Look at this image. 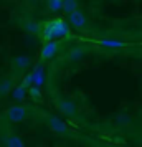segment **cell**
<instances>
[{
	"instance_id": "6",
	"label": "cell",
	"mask_w": 142,
	"mask_h": 147,
	"mask_svg": "<svg viewBox=\"0 0 142 147\" xmlns=\"http://www.w3.org/2000/svg\"><path fill=\"white\" fill-rule=\"evenodd\" d=\"M56 106H58V109H60V111L65 114V116L75 117L76 114H78V109H76V106L71 102V101H68V99H58V101H56Z\"/></svg>"
},
{
	"instance_id": "9",
	"label": "cell",
	"mask_w": 142,
	"mask_h": 147,
	"mask_svg": "<svg viewBox=\"0 0 142 147\" xmlns=\"http://www.w3.org/2000/svg\"><path fill=\"white\" fill-rule=\"evenodd\" d=\"M32 74H33V86L41 88L43 84H45V71H43V65H41V63L35 66V69L32 71Z\"/></svg>"
},
{
	"instance_id": "13",
	"label": "cell",
	"mask_w": 142,
	"mask_h": 147,
	"mask_svg": "<svg viewBox=\"0 0 142 147\" xmlns=\"http://www.w3.org/2000/svg\"><path fill=\"white\" fill-rule=\"evenodd\" d=\"M27 88L23 86V84H18V86L13 89V99L17 101H23L25 98H27Z\"/></svg>"
},
{
	"instance_id": "19",
	"label": "cell",
	"mask_w": 142,
	"mask_h": 147,
	"mask_svg": "<svg viewBox=\"0 0 142 147\" xmlns=\"http://www.w3.org/2000/svg\"><path fill=\"white\" fill-rule=\"evenodd\" d=\"M32 2H40V0H32Z\"/></svg>"
},
{
	"instance_id": "14",
	"label": "cell",
	"mask_w": 142,
	"mask_h": 147,
	"mask_svg": "<svg viewBox=\"0 0 142 147\" xmlns=\"http://www.w3.org/2000/svg\"><path fill=\"white\" fill-rule=\"evenodd\" d=\"M48 10L50 12H60V10H63V0H48Z\"/></svg>"
},
{
	"instance_id": "12",
	"label": "cell",
	"mask_w": 142,
	"mask_h": 147,
	"mask_svg": "<svg viewBox=\"0 0 142 147\" xmlns=\"http://www.w3.org/2000/svg\"><path fill=\"white\" fill-rule=\"evenodd\" d=\"M12 88H13V81L5 78V80L0 81V96H3V94H7L12 91Z\"/></svg>"
},
{
	"instance_id": "7",
	"label": "cell",
	"mask_w": 142,
	"mask_h": 147,
	"mask_svg": "<svg viewBox=\"0 0 142 147\" xmlns=\"http://www.w3.org/2000/svg\"><path fill=\"white\" fill-rule=\"evenodd\" d=\"M46 124L48 127L55 131V132H60V134H65L66 132V126H65V122L61 119H58L56 116H48L46 117Z\"/></svg>"
},
{
	"instance_id": "17",
	"label": "cell",
	"mask_w": 142,
	"mask_h": 147,
	"mask_svg": "<svg viewBox=\"0 0 142 147\" xmlns=\"http://www.w3.org/2000/svg\"><path fill=\"white\" fill-rule=\"evenodd\" d=\"M23 28L27 30L28 33H38V25H35V23H25Z\"/></svg>"
},
{
	"instance_id": "3",
	"label": "cell",
	"mask_w": 142,
	"mask_h": 147,
	"mask_svg": "<svg viewBox=\"0 0 142 147\" xmlns=\"http://www.w3.org/2000/svg\"><path fill=\"white\" fill-rule=\"evenodd\" d=\"M27 116H28V111L27 107L23 106H12L7 111V119L10 122H22V121L27 119Z\"/></svg>"
},
{
	"instance_id": "10",
	"label": "cell",
	"mask_w": 142,
	"mask_h": 147,
	"mask_svg": "<svg viewBox=\"0 0 142 147\" xmlns=\"http://www.w3.org/2000/svg\"><path fill=\"white\" fill-rule=\"evenodd\" d=\"M99 45H102V47H106V48H124L126 47L124 41L111 40V38H102V40H99Z\"/></svg>"
},
{
	"instance_id": "5",
	"label": "cell",
	"mask_w": 142,
	"mask_h": 147,
	"mask_svg": "<svg viewBox=\"0 0 142 147\" xmlns=\"http://www.w3.org/2000/svg\"><path fill=\"white\" fill-rule=\"evenodd\" d=\"M56 51H58V43H56V40L46 41V43L43 45V48H41V51H40V61L43 63V61L51 60L55 55H56Z\"/></svg>"
},
{
	"instance_id": "16",
	"label": "cell",
	"mask_w": 142,
	"mask_h": 147,
	"mask_svg": "<svg viewBox=\"0 0 142 147\" xmlns=\"http://www.w3.org/2000/svg\"><path fill=\"white\" fill-rule=\"evenodd\" d=\"M28 93L32 94V98H33L35 101H40V88H36V86H32L30 89H28Z\"/></svg>"
},
{
	"instance_id": "11",
	"label": "cell",
	"mask_w": 142,
	"mask_h": 147,
	"mask_svg": "<svg viewBox=\"0 0 142 147\" xmlns=\"http://www.w3.org/2000/svg\"><path fill=\"white\" fill-rule=\"evenodd\" d=\"M63 10L68 15L78 10V0H63Z\"/></svg>"
},
{
	"instance_id": "15",
	"label": "cell",
	"mask_w": 142,
	"mask_h": 147,
	"mask_svg": "<svg viewBox=\"0 0 142 147\" xmlns=\"http://www.w3.org/2000/svg\"><path fill=\"white\" fill-rule=\"evenodd\" d=\"M13 65L18 66V69H23V68H27L30 65V60H28L27 56H17L13 60Z\"/></svg>"
},
{
	"instance_id": "20",
	"label": "cell",
	"mask_w": 142,
	"mask_h": 147,
	"mask_svg": "<svg viewBox=\"0 0 142 147\" xmlns=\"http://www.w3.org/2000/svg\"><path fill=\"white\" fill-rule=\"evenodd\" d=\"M0 147H2V146H0Z\"/></svg>"
},
{
	"instance_id": "18",
	"label": "cell",
	"mask_w": 142,
	"mask_h": 147,
	"mask_svg": "<svg viewBox=\"0 0 142 147\" xmlns=\"http://www.w3.org/2000/svg\"><path fill=\"white\" fill-rule=\"evenodd\" d=\"M139 144H141V147H142V132L139 134Z\"/></svg>"
},
{
	"instance_id": "8",
	"label": "cell",
	"mask_w": 142,
	"mask_h": 147,
	"mask_svg": "<svg viewBox=\"0 0 142 147\" xmlns=\"http://www.w3.org/2000/svg\"><path fill=\"white\" fill-rule=\"evenodd\" d=\"M89 53V48H84V47H76V48H71L69 51L66 53V58L69 61H79L83 60L86 55Z\"/></svg>"
},
{
	"instance_id": "1",
	"label": "cell",
	"mask_w": 142,
	"mask_h": 147,
	"mask_svg": "<svg viewBox=\"0 0 142 147\" xmlns=\"http://www.w3.org/2000/svg\"><path fill=\"white\" fill-rule=\"evenodd\" d=\"M68 33L66 25L61 20H53L51 23H48L46 28H45V35H43V41H53L56 38H61Z\"/></svg>"
},
{
	"instance_id": "4",
	"label": "cell",
	"mask_w": 142,
	"mask_h": 147,
	"mask_svg": "<svg viewBox=\"0 0 142 147\" xmlns=\"http://www.w3.org/2000/svg\"><path fill=\"white\" fill-rule=\"evenodd\" d=\"M0 132H2V136H3L5 147H25L23 140L18 137V134H17V132L8 131V129H5V131H2V129H0Z\"/></svg>"
},
{
	"instance_id": "2",
	"label": "cell",
	"mask_w": 142,
	"mask_h": 147,
	"mask_svg": "<svg viewBox=\"0 0 142 147\" xmlns=\"http://www.w3.org/2000/svg\"><path fill=\"white\" fill-rule=\"evenodd\" d=\"M68 20L71 23V27H75L76 30H83V28L88 25V17H86V13L81 12L79 8H78L76 12L68 15Z\"/></svg>"
}]
</instances>
